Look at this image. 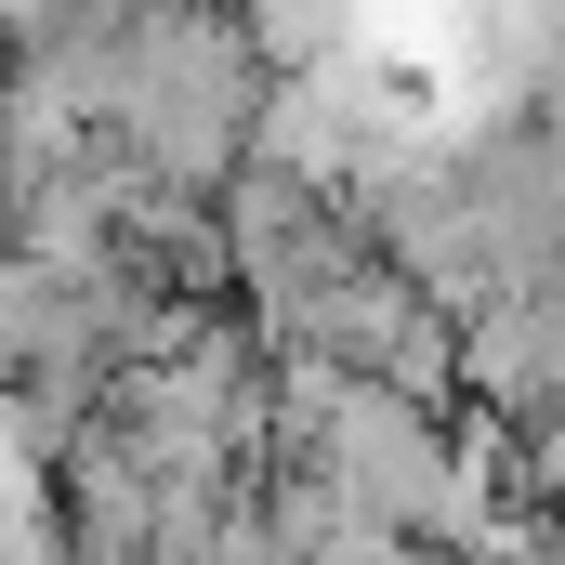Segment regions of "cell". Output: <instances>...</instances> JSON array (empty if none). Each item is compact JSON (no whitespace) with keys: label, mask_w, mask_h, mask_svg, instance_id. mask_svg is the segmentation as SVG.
Segmentation results:
<instances>
[{"label":"cell","mask_w":565,"mask_h":565,"mask_svg":"<svg viewBox=\"0 0 565 565\" xmlns=\"http://www.w3.org/2000/svg\"><path fill=\"white\" fill-rule=\"evenodd\" d=\"M237 40H250L264 79H302V66H329L355 40V0H237Z\"/></svg>","instance_id":"obj_1"}]
</instances>
